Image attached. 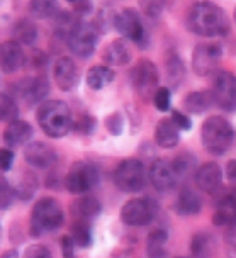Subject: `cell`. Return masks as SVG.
<instances>
[{
  "mask_svg": "<svg viewBox=\"0 0 236 258\" xmlns=\"http://www.w3.org/2000/svg\"><path fill=\"white\" fill-rule=\"evenodd\" d=\"M107 67H124L133 59V49L129 48L126 39H114L102 54Z\"/></svg>",
  "mask_w": 236,
  "mask_h": 258,
  "instance_id": "19",
  "label": "cell"
},
{
  "mask_svg": "<svg viewBox=\"0 0 236 258\" xmlns=\"http://www.w3.org/2000/svg\"><path fill=\"white\" fill-rule=\"evenodd\" d=\"M177 258H189V256H177Z\"/></svg>",
  "mask_w": 236,
  "mask_h": 258,
  "instance_id": "51",
  "label": "cell"
},
{
  "mask_svg": "<svg viewBox=\"0 0 236 258\" xmlns=\"http://www.w3.org/2000/svg\"><path fill=\"white\" fill-rule=\"evenodd\" d=\"M75 241L70 234L62 238V255L63 258H75Z\"/></svg>",
  "mask_w": 236,
  "mask_h": 258,
  "instance_id": "44",
  "label": "cell"
},
{
  "mask_svg": "<svg viewBox=\"0 0 236 258\" xmlns=\"http://www.w3.org/2000/svg\"><path fill=\"white\" fill-rule=\"evenodd\" d=\"M148 178H150L151 185H153L158 192H168L175 188L179 182V177L172 167V161L168 160H155L150 165V172H148Z\"/></svg>",
  "mask_w": 236,
  "mask_h": 258,
  "instance_id": "14",
  "label": "cell"
},
{
  "mask_svg": "<svg viewBox=\"0 0 236 258\" xmlns=\"http://www.w3.org/2000/svg\"><path fill=\"white\" fill-rule=\"evenodd\" d=\"M14 41L21 46H32L38 41V27L31 19L17 21L12 27Z\"/></svg>",
  "mask_w": 236,
  "mask_h": 258,
  "instance_id": "27",
  "label": "cell"
},
{
  "mask_svg": "<svg viewBox=\"0 0 236 258\" xmlns=\"http://www.w3.org/2000/svg\"><path fill=\"white\" fill-rule=\"evenodd\" d=\"M105 127L110 135L114 136H119L123 133V127H124V119H123V114L121 112H112L110 116H107L105 119Z\"/></svg>",
  "mask_w": 236,
  "mask_h": 258,
  "instance_id": "39",
  "label": "cell"
},
{
  "mask_svg": "<svg viewBox=\"0 0 236 258\" xmlns=\"http://www.w3.org/2000/svg\"><path fill=\"white\" fill-rule=\"evenodd\" d=\"M38 185H39V182H38V178H36V175L31 172H24L17 178L16 185H12L14 196L19 197L21 201H29L36 194V190H38Z\"/></svg>",
  "mask_w": 236,
  "mask_h": 258,
  "instance_id": "29",
  "label": "cell"
},
{
  "mask_svg": "<svg viewBox=\"0 0 236 258\" xmlns=\"http://www.w3.org/2000/svg\"><path fill=\"white\" fill-rule=\"evenodd\" d=\"M27 56L19 43L14 39L0 44V70L4 73H16L26 64Z\"/></svg>",
  "mask_w": 236,
  "mask_h": 258,
  "instance_id": "17",
  "label": "cell"
},
{
  "mask_svg": "<svg viewBox=\"0 0 236 258\" xmlns=\"http://www.w3.org/2000/svg\"><path fill=\"white\" fill-rule=\"evenodd\" d=\"M70 236L73 238V241H75L77 246L80 248H89L92 245V224L90 221L87 219H75L72 224V234Z\"/></svg>",
  "mask_w": 236,
  "mask_h": 258,
  "instance_id": "31",
  "label": "cell"
},
{
  "mask_svg": "<svg viewBox=\"0 0 236 258\" xmlns=\"http://www.w3.org/2000/svg\"><path fill=\"white\" fill-rule=\"evenodd\" d=\"M163 4L161 2H143L141 9L145 11V14L148 17H158L160 12L163 11Z\"/></svg>",
  "mask_w": 236,
  "mask_h": 258,
  "instance_id": "45",
  "label": "cell"
},
{
  "mask_svg": "<svg viewBox=\"0 0 236 258\" xmlns=\"http://www.w3.org/2000/svg\"><path fill=\"white\" fill-rule=\"evenodd\" d=\"M226 178H228L229 187L233 188L236 194V160H231L228 165H226Z\"/></svg>",
  "mask_w": 236,
  "mask_h": 258,
  "instance_id": "47",
  "label": "cell"
},
{
  "mask_svg": "<svg viewBox=\"0 0 236 258\" xmlns=\"http://www.w3.org/2000/svg\"><path fill=\"white\" fill-rule=\"evenodd\" d=\"M24 158L31 167L46 170L56 163L58 155H56V150H54L51 145H48V143L32 141L26 146Z\"/></svg>",
  "mask_w": 236,
  "mask_h": 258,
  "instance_id": "16",
  "label": "cell"
},
{
  "mask_svg": "<svg viewBox=\"0 0 236 258\" xmlns=\"http://www.w3.org/2000/svg\"><path fill=\"white\" fill-rule=\"evenodd\" d=\"M180 129L175 126L170 117H165L158 121L155 127V141L160 148H175L180 141Z\"/></svg>",
  "mask_w": 236,
  "mask_h": 258,
  "instance_id": "21",
  "label": "cell"
},
{
  "mask_svg": "<svg viewBox=\"0 0 236 258\" xmlns=\"http://www.w3.org/2000/svg\"><path fill=\"white\" fill-rule=\"evenodd\" d=\"M17 94H19V97H22V100L27 105H41V102L46 99V95L49 94L48 78L43 73L24 78V80L17 84Z\"/></svg>",
  "mask_w": 236,
  "mask_h": 258,
  "instance_id": "13",
  "label": "cell"
},
{
  "mask_svg": "<svg viewBox=\"0 0 236 258\" xmlns=\"http://www.w3.org/2000/svg\"><path fill=\"white\" fill-rule=\"evenodd\" d=\"M0 258H19V251L17 250H7L2 253V256Z\"/></svg>",
  "mask_w": 236,
  "mask_h": 258,
  "instance_id": "48",
  "label": "cell"
},
{
  "mask_svg": "<svg viewBox=\"0 0 236 258\" xmlns=\"http://www.w3.org/2000/svg\"><path fill=\"white\" fill-rule=\"evenodd\" d=\"M172 167L177 173L179 180L185 178L187 175H191L196 170V156L191 153H180L172 160Z\"/></svg>",
  "mask_w": 236,
  "mask_h": 258,
  "instance_id": "34",
  "label": "cell"
},
{
  "mask_svg": "<svg viewBox=\"0 0 236 258\" xmlns=\"http://www.w3.org/2000/svg\"><path fill=\"white\" fill-rule=\"evenodd\" d=\"M211 95L214 104L226 112L236 110V75L226 70H217L212 78Z\"/></svg>",
  "mask_w": 236,
  "mask_h": 258,
  "instance_id": "10",
  "label": "cell"
},
{
  "mask_svg": "<svg viewBox=\"0 0 236 258\" xmlns=\"http://www.w3.org/2000/svg\"><path fill=\"white\" fill-rule=\"evenodd\" d=\"M131 84L143 100H148L160 89V73L151 59L141 58L131 70Z\"/></svg>",
  "mask_w": 236,
  "mask_h": 258,
  "instance_id": "9",
  "label": "cell"
},
{
  "mask_svg": "<svg viewBox=\"0 0 236 258\" xmlns=\"http://www.w3.org/2000/svg\"><path fill=\"white\" fill-rule=\"evenodd\" d=\"M223 59V46L219 43H201L194 48L192 53V70L199 77H207L217 72Z\"/></svg>",
  "mask_w": 236,
  "mask_h": 258,
  "instance_id": "12",
  "label": "cell"
},
{
  "mask_svg": "<svg viewBox=\"0 0 236 258\" xmlns=\"http://www.w3.org/2000/svg\"><path fill=\"white\" fill-rule=\"evenodd\" d=\"M187 29L201 38H223L229 32V17L223 7L197 2L187 11Z\"/></svg>",
  "mask_w": 236,
  "mask_h": 258,
  "instance_id": "1",
  "label": "cell"
},
{
  "mask_svg": "<svg viewBox=\"0 0 236 258\" xmlns=\"http://www.w3.org/2000/svg\"><path fill=\"white\" fill-rule=\"evenodd\" d=\"M216 241L207 231H199L191 239V255L192 258H211L214 253Z\"/></svg>",
  "mask_w": 236,
  "mask_h": 258,
  "instance_id": "26",
  "label": "cell"
},
{
  "mask_svg": "<svg viewBox=\"0 0 236 258\" xmlns=\"http://www.w3.org/2000/svg\"><path fill=\"white\" fill-rule=\"evenodd\" d=\"M0 239H2V226H0Z\"/></svg>",
  "mask_w": 236,
  "mask_h": 258,
  "instance_id": "49",
  "label": "cell"
},
{
  "mask_svg": "<svg viewBox=\"0 0 236 258\" xmlns=\"http://www.w3.org/2000/svg\"><path fill=\"white\" fill-rule=\"evenodd\" d=\"M102 206H100L99 199H95L94 196H80V199L75 201L73 204V213L78 219H94L100 214Z\"/></svg>",
  "mask_w": 236,
  "mask_h": 258,
  "instance_id": "28",
  "label": "cell"
},
{
  "mask_svg": "<svg viewBox=\"0 0 236 258\" xmlns=\"http://www.w3.org/2000/svg\"><path fill=\"white\" fill-rule=\"evenodd\" d=\"M158 206L151 197H134L121 209V221L128 226H146L156 218Z\"/></svg>",
  "mask_w": 236,
  "mask_h": 258,
  "instance_id": "11",
  "label": "cell"
},
{
  "mask_svg": "<svg viewBox=\"0 0 236 258\" xmlns=\"http://www.w3.org/2000/svg\"><path fill=\"white\" fill-rule=\"evenodd\" d=\"M212 104H214V100H212L211 90H196L185 95L182 105L189 114H202Z\"/></svg>",
  "mask_w": 236,
  "mask_h": 258,
  "instance_id": "24",
  "label": "cell"
},
{
  "mask_svg": "<svg viewBox=\"0 0 236 258\" xmlns=\"http://www.w3.org/2000/svg\"><path fill=\"white\" fill-rule=\"evenodd\" d=\"M39 127L49 138H63L73 127V117L68 104L62 100H46L36 112Z\"/></svg>",
  "mask_w": 236,
  "mask_h": 258,
  "instance_id": "2",
  "label": "cell"
},
{
  "mask_svg": "<svg viewBox=\"0 0 236 258\" xmlns=\"http://www.w3.org/2000/svg\"><path fill=\"white\" fill-rule=\"evenodd\" d=\"M170 119H172L173 124L180 129V131H189V129L192 127L191 117H189L185 112H182V110H172V117Z\"/></svg>",
  "mask_w": 236,
  "mask_h": 258,
  "instance_id": "41",
  "label": "cell"
},
{
  "mask_svg": "<svg viewBox=\"0 0 236 258\" xmlns=\"http://www.w3.org/2000/svg\"><path fill=\"white\" fill-rule=\"evenodd\" d=\"M115 78V73L110 67L105 64H95L87 72L85 82L92 90H100L104 87H107L109 84H112V80Z\"/></svg>",
  "mask_w": 236,
  "mask_h": 258,
  "instance_id": "25",
  "label": "cell"
},
{
  "mask_svg": "<svg viewBox=\"0 0 236 258\" xmlns=\"http://www.w3.org/2000/svg\"><path fill=\"white\" fill-rule=\"evenodd\" d=\"M234 140V129L228 119L221 116L207 117L201 129V141L206 151L211 155L221 156L231 148Z\"/></svg>",
  "mask_w": 236,
  "mask_h": 258,
  "instance_id": "3",
  "label": "cell"
},
{
  "mask_svg": "<svg viewBox=\"0 0 236 258\" xmlns=\"http://www.w3.org/2000/svg\"><path fill=\"white\" fill-rule=\"evenodd\" d=\"M185 77V67L182 58L177 53H170L166 58V78L172 84V87H179L180 82Z\"/></svg>",
  "mask_w": 236,
  "mask_h": 258,
  "instance_id": "32",
  "label": "cell"
},
{
  "mask_svg": "<svg viewBox=\"0 0 236 258\" xmlns=\"http://www.w3.org/2000/svg\"><path fill=\"white\" fill-rule=\"evenodd\" d=\"M95 117L89 116V114H83V116L78 117L77 122H73V127L77 129V133L80 135H92V131L95 129Z\"/></svg>",
  "mask_w": 236,
  "mask_h": 258,
  "instance_id": "40",
  "label": "cell"
},
{
  "mask_svg": "<svg viewBox=\"0 0 236 258\" xmlns=\"http://www.w3.org/2000/svg\"><path fill=\"white\" fill-rule=\"evenodd\" d=\"M73 12L77 14V16H87V14H90L94 11V6H92L90 2H78V0H73Z\"/></svg>",
  "mask_w": 236,
  "mask_h": 258,
  "instance_id": "46",
  "label": "cell"
},
{
  "mask_svg": "<svg viewBox=\"0 0 236 258\" xmlns=\"http://www.w3.org/2000/svg\"><path fill=\"white\" fill-rule=\"evenodd\" d=\"M65 214L58 201L53 197H43L36 202L31 213V223H29V233L32 238H39L43 234L56 231L60 226L63 224Z\"/></svg>",
  "mask_w": 236,
  "mask_h": 258,
  "instance_id": "4",
  "label": "cell"
},
{
  "mask_svg": "<svg viewBox=\"0 0 236 258\" xmlns=\"http://www.w3.org/2000/svg\"><path fill=\"white\" fill-rule=\"evenodd\" d=\"M166 239H168V233L163 228H156L148 234V258H166Z\"/></svg>",
  "mask_w": 236,
  "mask_h": 258,
  "instance_id": "30",
  "label": "cell"
},
{
  "mask_svg": "<svg viewBox=\"0 0 236 258\" xmlns=\"http://www.w3.org/2000/svg\"><path fill=\"white\" fill-rule=\"evenodd\" d=\"M146 167L138 158H126L119 161L114 170V183L124 194L141 192L146 185Z\"/></svg>",
  "mask_w": 236,
  "mask_h": 258,
  "instance_id": "5",
  "label": "cell"
},
{
  "mask_svg": "<svg viewBox=\"0 0 236 258\" xmlns=\"http://www.w3.org/2000/svg\"><path fill=\"white\" fill-rule=\"evenodd\" d=\"M212 223L216 226H234L236 228V194L224 196L217 204V209L212 216Z\"/></svg>",
  "mask_w": 236,
  "mask_h": 258,
  "instance_id": "23",
  "label": "cell"
},
{
  "mask_svg": "<svg viewBox=\"0 0 236 258\" xmlns=\"http://www.w3.org/2000/svg\"><path fill=\"white\" fill-rule=\"evenodd\" d=\"M32 138V126L26 121H14L11 124H7L6 131H4V141L9 148H17V146L26 145Z\"/></svg>",
  "mask_w": 236,
  "mask_h": 258,
  "instance_id": "20",
  "label": "cell"
},
{
  "mask_svg": "<svg viewBox=\"0 0 236 258\" xmlns=\"http://www.w3.org/2000/svg\"><path fill=\"white\" fill-rule=\"evenodd\" d=\"M14 163V151L11 148H0V172H9Z\"/></svg>",
  "mask_w": 236,
  "mask_h": 258,
  "instance_id": "43",
  "label": "cell"
},
{
  "mask_svg": "<svg viewBox=\"0 0 236 258\" xmlns=\"http://www.w3.org/2000/svg\"><path fill=\"white\" fill-rule=\"evenodd\" d=\"M67 46L78 58H90L97 46V29L92 22L78 19L67 36Z\"/></svg>",
  "mask_w": 236,
  "mask_h": 258,
  "instance_id": "8",
  "label": "cell"
},
{
  "mask_svg": "<svg viewBox=\"0 0 236 258\" xmlns=\"http://www.w3.org/2000/svg\"><path fill=\"white\" fill-rule=\"evenodd\" d=\"M17 116H19V105L16 99L6 92H0V121L11 124L17 121Z\"/></svg>",
  "mask_w": 236,
  "mask_h": 258,
  "instance_id": "33",
  "label": "cell"
},
{
  "mask_svg": "<svg viewBox=\"0 0 236 258\" xmlns=\"http://www.w3.org/2000/svg\"><path fill=\"white\" fill-rule=\"evenodd\" d=\"M24 258H53V255L44 245H31L26 248Z\"/></svg>",
  "mask_w": 236,
  "mask_h": 258,
  "instance_id": "42",
  "label": "cell"
},
{
  "mask_svg": "<svg viewBox=\"0 0 236 258\" xmlns=\"http://www.w3.org/2000/svg\"><path fill=\"white\" fill-rule=\"evenodd\" d=\"M114 27H115V31L123 36V39L133 41L138 48L146 49L148 46H150V34L146 32L143 19L136 9H133V7L123 9V11L115 16Z\"/></svg>",
  "mask_w": 236,
  "mask_h": 258,
  "instance_id": "6",
  "label": "cell"
},
{
  "mask_svg": "<svg viewBox=\"0 0 236 258\" xmlns=\"http://www.w3.org/2000/svg\"><path fill=\"white\" fill-rule=\"evenodd\" d=\"M54 84L62 92H70L80 80V70L70 56H60L53 68Z\"/></svg>",
  "mask_w": 236,
  "mask_h": 258,
  "instance_id": "15",
  "label": "cell"
},
{
  "mask_svg": "<svg viewBox=\"0 0 236 258\" xmlns=\"http://www.w3.org/2000/svg\"><path fill=\"white\" fill-rule=\"evenodd\" d=\"M99 183V170L89 161H75L65 177V187L75 196H87Z\"/></svg>",
  "mask_w": 236,
  "mask_h": 258,
  "instance_id": "7",
  "label": "cell"
},
{
  "mask_svg": "<svg viewBox=\"0 0 236 258\" xmlns=\"http://www.w3.org/2000/svg\"><path fill=\"white\" fill-rule=\"evenodd\" d=\"M31 12L36 17L48 19V17H54L60 11L56 4L51 2V0H34V2H31Z\"/></svg>",
  "mask_w": 236,
  "mask_h": 258,
  "instance_id": "35",
  "label": "cell"
},
{
  "mask_svg": "<svg viewBox=\"0 0 236 258\" xmlns=\"http://www.w3.org/2000/svg\"><path fill=\"white\" fill-rule=\"evenodd\" d=\"M115 16H117V14L114 12V9H112V7H104V9H100V11L97 12V16H95L94 27H95L97 31L105 32L110 26H114Z\"/></svg>",
  "mask_w": 236,
  "mask_h": 258,
  "instance_id": "36",
  "label": "cell"
},
{
  "mask_svg": "<svg viewBox=\"0 0 236 258\" xmlns=\"http://www.w3.org/2000/svg\"><path fill=\"white\" fill-rule=\"evenodd\" d=\"M234 22H236V9H234Z\"/></svg>",
  "mask_w": 236,
  "mask_h": 258,
  "instance_id": "50",
  "label": "cell"
},
{
  "mask_svg": "<svg viewBox=\"0 0 236 258\" xmlns=\"http://www.w3.org/2000/svg\"><path fill=\"white\" fill-rule=\"evenodd\" d=\"M201 209H202L201 196L196 190H192V188L184 187L179 192L177 201H175V211L180 216H196L201 213Z\"/></svg>",
  "mask_w": 236,
  "mask_h": 258,
  "instance_id": "22",
  "label": "cell"
},
{
  "mask_svg": "<svg viewBox=\"0 0 236 258\" xmlns=\"http://www.w3.org/2000/svg\"><path fill=\"white\" fill-rule=\"evenodd\" d=\"M14 188L12 185L9 183V180L6 177L2 175V172H0V209L2 211H7L9 207L12 206L14 202Z\"/></svg>",
  "mask_w": 236,
  "mask_h": 258,
  "instance_id": "37",
  "label": "cell"
},
{
  "mask_svg": "<svg viewBox=\"0 0 236 258\" xmlns=\"http://www.w3.org/2000/svg\"><path fill=\"white\" fill-rule=\"evenodd\" d=\"M153 104L160 112L170 109V89L168 87H160L153 95Z\"/></svg>",
  "mask_w": 236,
  "mask_h": 258,
  "instance_id": "38",
  "label": "cell"
},
{
  "mask_svg": "<svg viewBox=\"0 0 236 258\" xmlns=\"http://www.w3.org/2000/svg\"><path fill=\"white\" fill-rule=\"evenodd\" d=\"M196 185L199 190L206 194H214L223 182V170L214 161H207L196 170Z\"/></svg>",
  "mask_w": 236,
  "mask_h": 258,
  "instance_id": "18",
  "label": "cell"
}]
</instances>
